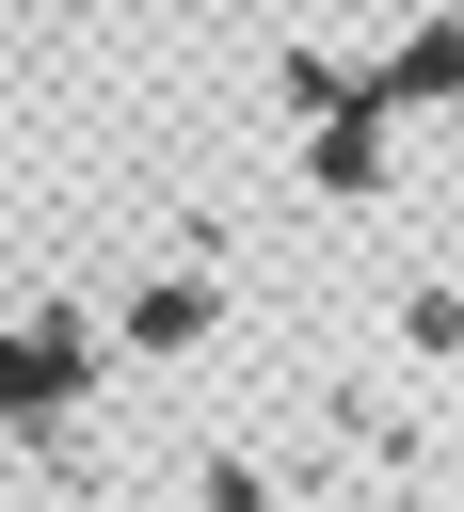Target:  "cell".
Instances as JSON below:
<instances>
[{
	"mask_svg": "<svg viewBox=\"0 0 464 512\" xmlns=\"http://www.w3.org/2000/svg\"><path fill=\"white\" fill-rule=\"evenodd\" d=\"M400 96H464V16H432V32L384 64V112H400Z\"/></svg>",
	"mask_w": 464,
	"mask_h": 512,
	"instance_id": "obj_1",
	"label": "cell"
}]
</instances>
